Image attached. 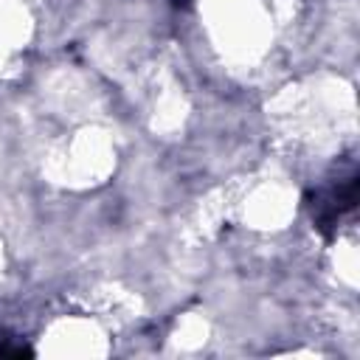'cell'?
<instances>
[{
	"mask_svg": "<svg viewBox=\"0 0 360 360\" xmlns=\"http://www.w3.org/2000/svg\"><path fill=\"white\" fill-rule=\"evenodd\" d=\"M22 354H31V349L22 343H14V338L0 335V357H22Z\"/></svg>",
	"mask_w": 360,
	"mask_h": 360,
	"instance_id": "7a4b0ae2",
	"label": "cell"
},
{
	"mask_svg": "<svg viewBox=\"0 0 360 360\" xmlns=\"http://www.w3.org/2000/svg\"><path fill=\"white\" fill-rule=\"evenodd\" d=\"M354 202H357V180L354 177H346L338 186H332V188H326V191H321L315 197L312 217H315L318 228L326 231V228L338 225L343 219V214L354 208Z\"/></svg>",
	"mask_w": 360,
	"mask_h": 360,
	"instance_id": "6da1fadb",
	"label": "cell"
}]
</instances>
